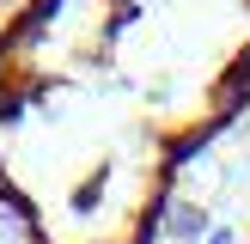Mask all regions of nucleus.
<instances>
[{"label":"nucleus","mask_w":250,"mask_h":244,"mask_svg":"<svg viewBox=\"0 0 250 244\" xmlns=\"http://www.w3.org/2000/svg\"><path fill=\"white\" fill-rule=\"evenodd\" d=\"M244 104L250 0H0V207L24 244H153Z\"/></svg>","instance_id":"f257e3e1"}]
</instances>
